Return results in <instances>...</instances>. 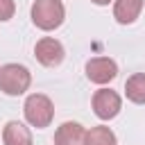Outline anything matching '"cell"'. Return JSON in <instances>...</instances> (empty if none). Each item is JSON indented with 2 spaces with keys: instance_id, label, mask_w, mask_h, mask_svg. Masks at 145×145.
Returning a JSON list of instances; mask_svg holds the SVG:
<instances>
[{
  "instance_id": "obj_13",
  "label": "cell",
  "mask_w": 145,
  "mask_h": 145,
  "mask_svg": "<svg viewBox=\"0 0 145 145\" xmlns=\"http://www.w3.org/2000/svg\"><path fill=\"white\" fill-rule=\"evenodd\" d=\"M91 2H95V5H100V7H102V5H109L111 0H91Z\"/></svg>"
},
{
  "instance_id": "obj_7",
  "label": "cell",
  "mask_w": 145,
  "mask_h": 145,
  "mask_svg": "<svg viewBox=\"0 0 145 145\" xmlns=\"http://www.w3.org/2000/svg\"><path fill=\"white\" fill-rule=\"evenodd\" d=\"M143 2L145 0H116L113 2V18L120 25H131L143 11Z\"/></svg>"
},
{
  "instance_id": "obj_3",
  "label": "cell",
  "mask_w": 145,
  "mask_h": 145,
  "mask_svg": "<svg viewBox=\"0 0 145 145\" xmlns=\"http://www.w3.org/2000/svg\"><path fill=\"white\" fill-rule=\"evenodd\" d=\"M32 84V75L20 63L0 66V91L7 95H23Z\"/></svg>"
},
{
  "instance_id": "obj_8",
  "label": "cell",
  "mask_w": 145,
  "mask_h": 145,
  "mask_svg": "<svg viewBox=\"0 0 145 145\" xmlns=\"http://www.w3.org/2000/svg\"><path fill=\"white\" fill-rule=\"evenodd\" d=\"M86 129L79 122H63L54 134V145H84Z\"/></svg>"
},
{
  "instance_id": "obj_1",
  "label": "cell",
  "mask_w": 145,
  "mask_h": 145,
  "mask_svg": "<svg viewBox=\"0 0 145 145\" xmlns=\"http://www.w3.org/2000/svg\"><path fill=\"white\" fill-rule=\"evenodd\" d=\"M66 18V9H63V2L61 0H34L32 5V23L43 29V32H50V29H57Z\"/></svg>"
},
{
  "instance_id": "obj_2",
  "label": "cell",
  "mask_w": 145,
  "mask_h": 145,
  "mask_svg": "<svg viewBox=\"0 0 145 145\" xmlns=\"http://www.w3.org/2000/svg\"><path fill=\"white\" fill-rule=\"evenodd\" d=\"M23 111H25V120L36 127V129H43V127H50L52 118H54V106H52V100L43 93H32L27 95L25 104H23Z\"/></svg>"
},
{
  "instance_id": "obj_9",
  "label": "cell",
  "mask_w": 145,
  "mask_h": 145,
  "mask_svg": "<svg viewBox=\"0 0 145 145\" xmlns=\"http://www.w3.org/2000/svg\"><path fill=\"white\" fill-rule=\"evenodd\" d=\"M2 143L5 145H32V131L23 122L11 120L2 129Z\"/></svg>"
},
{
  "instance_id": "obj_10",
  "label": "cell",
  "mask_w": 145,
  "mask_h": 145,
  "mask_svg": "<svg viewBox=\"0 0 145 145\" xmlns=\"http://www.w3.org/2000/svg\"><path fill=\"white\" fill-rule=\"evenodd\" d=\"M125 95L134 104H145V72H134L125 82Z\"/></svg>"
},
{
  "instance_id": "obj_11",
  "label": "cell",
  "mask_w": 145,
  "mask_h": 145,
  "mask_svg": "<svg viewBox=\"0 0 145 145\" xmlns=\"http://www.w3.org/2000/svg\"><path fill=\"white\" fill-rule=\"evenodd\" d=\"M84 145H118V140H116V134L109 127L97 125V127H93V129L86 131Z\"/></svg>"
},
{
  "instance_id": "obj_12",
  "label": "cell",
  "mask_w": 145,
  "mask_h": 145,
  "mask_svg": "<svg viewBox=\"0 0 145 145\" xmlns=\"http://www.w3.org/2000/svg\"><path fill=\"white\" fill-rule=\"evenodd\" d=\"M14 11H16L14 0H0V23L9 20V18L14 16Z\"/></svg>"
},
{
  "instance_id": "obj_5",
  "label": "cell",
  "mask_w": 145,
  "mask_h": 145,
  "mask_svg": "<svg viewBox=\"0 0 145 145\" xmlns=\"http://www.w3.org/2000/svg\"><path fill=\"white\" fill-rule=\"evenodd\" d=\"M63 45L57 41V39H52V36H43L41 41H36V45H34V57H36V61L39 63H43V66H48V68H54V66H59L61 61H63Z\"/></svg>"
},
{
  "instance_id": "obj_6",
  "label": "cell",
  "mask_w": 145,
  "mask_h": 145,
  "mask_svg": "<svg viewBox=\"0 0 145 145\" xmlns=\"http://www.w3.org/2000/svg\"><path fill=\"white\" fill-rule=\"evenodd\" d=\"M116 75H118V66L109 57H95V59H88L86 63V77L93 84H106L116 79Z\"/></svg>"
},
{
  "instance_id": "obj_4",
  "label": "cell",
  "mask_w": 145,
  "mask_h": 145,
  "mask_svg": "<svg viewBox=\"0 0 145 145\" xmlns=\"http://www.w3.org/2000/svg\"><path fill=\"white\" fill-rule=\"evenodd\" d=\"M120 109H122V100H120V95L116 91H111V88L95 91V95H93V111H95V116L100 120L116 118L120 113Z\"/></svg>"
}]
</instances>
